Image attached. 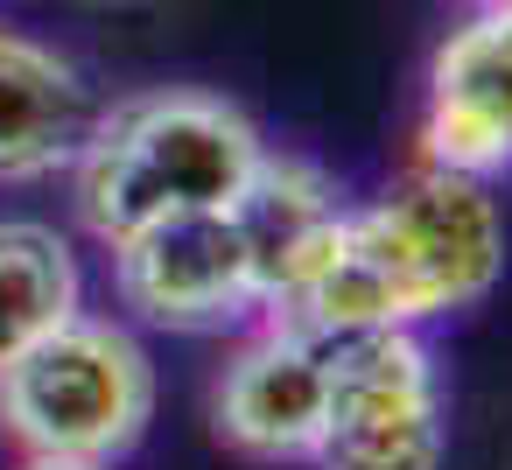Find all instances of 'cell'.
<instances>
[{
    "label": "cell",
    "mask_w": 512,
    "mask_h": 470,
    "mask_svg": "<svg viewBox=\"0 0 512 470\" xmlns=\"http://www.w3.org/2000/svg\"><path fill=\"white\" fill-rule=\"evenodd\" d=\"M260 155L267 148L239 106L211 92H148L99 113L85 155L71 162L78 211L106 246H120L169 211H225L253 183Z\"/></svg>",
    "instance_id": "cell-2"
},
{
    "label": "cell",
    "mask_w": 512,
    "mask_h": 470,
    "mask_svg": "<svg viewBox=\"0 0 512 470\" xmlns=\"http://www.w3.org/2000/svg\"><path fill=\"white\" fill-rule=\"evenodd\" d=\"M113 281H120V302L162 330H218V323L260 309L232 204L225 211H169V218L127 232L113 246Z\"/></svg>",
    "instance_id": "cell-4"
},
{
    "label": "cell",
    "mask_w": 512,
    "mask_h": 470,
    "mask_svg": "<svg viewBox=\"0 0 512 470\" xmlns=\"http://www.w3.org/2000/svg\"><path fill=\"white\" fill-rule=\"evenodd\" d=\"M421 162L456 176H505L512 169V15H470L428 71L421 113Z\"/></svg>",
    "instance_id": "cell-5"
},
{
    "label": "cell",
    "mask_w": 512,
    "mask_h": 470,
    "mask_svg": "<svg viewBox=\"0 0 512 470\" xmlns=\"http://www.w3.org/2000/svg\"><path fill=\"white\" fill-rule=\"evenodd\" d=\"M477 8H484V15H512V0H477Z\"/></svg>",
    "instance_id": "cell-12"
},
{
    "label": "cell",
    "mask_w": 512,
    "mask_h": 470,
    "mask_svg": "<svg viewBox=\"0 0 512 470\" xmlns=\"http://www.w3.org/2000/svg\"><path fill=\"white\" fill-rule=\"evenodd\" d=\"M22 470H106V463H64V456H29Z\"/></svg>",
    "instance_id": "cell-11"
},
{
    "label": "cell",
    "mask_w": 512,
    "mask_h": 470,
    "mask_svg": "<svg viewBox=\"0 0 512 470\" xmlns=\"http://www.w3.org/2000/svg\"><path fill=\"white\" fill-rule=\"evenodd\" d=\"M344 204L330 190V176L316 162H295V155H260L253 183L232 197V225L246 239V267H253V302L260 309H281L295 302L337 253L344 239Z\"/></svg>",
    "instance_id": "cell-6"
},
{
    "label": "cell",
    "mask_w": 512,
    "mask_h": 470,
    "mask_svg": "<svg viewBox=\"0 0 512 470\" xmlns=\"http://www.w3.org/2000/svg\"><path fill=\"white\" fill-rule=\"evenodd\" d=\"M505 267V218L477 176L414 162L372 211L344 218L330 267L274 309V330L344 337L379 323H428L491 295Z\"/></svg>",
    "instance_id": "cell-1"
},
{
    "label": "cell",
    "mask_w": 512,
    "mask_h": 470,
    "mask_svg": "<svg viewBox=\"0 0 512 470\" xmlns=\"http://www.w3.org/2000/svg\"><path fill=\"white\" fill-rule=\"evenodd\" d=\"M99 99L71 57L50 43L0 29V183H43L85 155Z\"/></svg>",
    "instance_id": "cell-7"
},
{
    "label": "cell",
    "mask_w": 512,
    "mask_h": 470,
    "mask_svg": "<svg viewBox=\"0 0 512 470\" xmlns=\"http://www.w3.org/2000/svg\"><path fill=\"white\" fill-rule=\"evenodd\" d=\"M78 253L36 218H0V365L78 316Z\"/></svg>",
    "instance_id": "cell-9"
},
{
    "label": "cell",
    "mask_w": 512,
    "mask_h": 470,
    "mask_svg": "<svg viewBox=\"0 0 512 470\" xmlns=\"http://www.w3.org/2000/svg\"><path fill=\"white\" fill-rule=\"evenodd\" d=\"M323 407H330V386H323V344L316 337H295V330H267L260 344H246L218 386V435L246 456H267V463H288L316 449L323 435Z\"/></svg>",
    "instance_id": "cell-8"
},
{
    "label": "cell",
    "mask_w": 512,
    "mask_h": 470,
    "mask_svg": "<svg viewBox=\"0 0 512 470\" xmlns=\"http://www.w3.org/2000/svg\"><path fill=\"white\" fill-rule=\"evenodd\" d=\"M148 414L155 365L127 330L99 316H71L0 365V428L29 456L113 463L141 442Z\"/></svg>",
    "instance_id": "cell-3"
},
{
    "label": "cell",
    "mask_w": 512,
    "mask_h": 470,
    "mask_svg": "<svg viewBox=\"0 0 512 470\" xmlns=\"http://www.w3.org/2000/svg\"><path fill=\"white\" fill-rule=\"evenodd\" d=\"M309 463L316 470H435L442 463V407L323 421Z\"/></svg>",
    "instance_id": "cell-10"
}]
</instances>
